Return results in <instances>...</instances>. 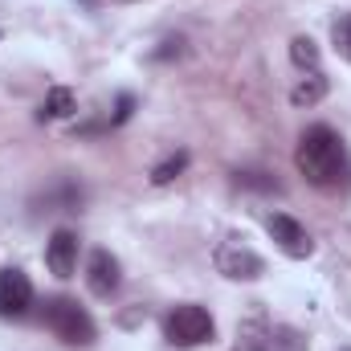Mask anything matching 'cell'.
Returning a JSON list of instances; mask_svg holds the SVG:
<instances>
[{"mask_svg": "<svg viewBox=\"0 0 351 351\" xmlns=\"http://www.w3.org/2000/svg\"><path fill=\"white\" fill-rule=\"evenodd\" d=\"M294 164H298V172L306 176L311 184L331 188V184H339L343 164H348L343 139H339L327 123H315V127H306V131H302L298 152H294Z\"/></svg>", "mask_w": 351, "mask_h": 351, "instance_id": "6da1fadb", "label": "cell"}, {"mask_svg": "<svg viewBox=\"0 0 351 351\" xmlns=\"http://www.w3.org/2000/svg\"><path fill=\"white\" fill-rule=\"evenodd\" d=\"M45 327H49L62 343H70V348L94 343V319H90L74 298H62V294L49 298V302H45Z\"/></svg>", "mask_w": 351, "mask_h": 351, "instance_id": "7a4b0ae2", "label": "cell"}, {"mask_svg": "<svg viewBox=\"0 0 351 351\" xmlns=\"http://www.w3.org/2000/svg\"><path fill=\"white\" fill-rule=\"evenodd\" d=\"M164 335L176 348H200V343H208L217 335V323H213V315L204 306L184 302V306H176L172 315L164 319Z\"/></svg>", "mask_w": 351, "mask_h": 351, "instance_id": "3957f363", "label": "cell"}, {"mask_svg": "<svg viewBox=\"0 0 351 351\" xmlns=\"http://www.w3.org/2000/svg\"><path fill=\"white\" fill-rule=\"evenodd\" d=\"M217 269L225 274V278H233V282H258L265 274V262L250 250V245H241V241H225V245H217Z\"/></svg>", "mask_w": 351, "mask_h": 351, "instance_id": "277c9868", "label": "cell"}, {"mask_svg": "<svg viewBox=\"0 0 351 351\" xmlns=\"http://www.w3.org/2000/svg\"><path fill=\"white\" fill-rule=\"evenodd\" d=\"M265 229H269V237L278 241V250L286 254V258H311L315 254V241H311V233L294 221V217H286V213H274L269 221H265Z\"/></svg>", "mask_w": 351, "mask_h": 351, "instance_id": "5b68a950", "label": "cell"}, {"mask_svg": "<svg viewBox=\"0 0 351 351\" xmlns=\"http://www.w3.org/2000/svg\"><path fill=\"white\" fill-rule=\"evenodd\" d=\"M33 306V282L25 269L4 265L0 269V315H25Z\"/></svg>", "mask_w": 351, "mask_h": 351, "instance_id": "8992f818", "label": "cell"}, {"mask_svg": "<svg viewBox=\"0 0 351 351\" xmlns=\"http://www.w3.org/2000/svg\"><path fill=\"white\" fill-rule=\"evenodd\" d=\"M119 282H123V265L119 258L110 254V250H94L86 262V286L90 294H98V298H110L114 290H119Z\"/></svg>", "mask_w": 351, "mask_h": 351, "instance_id": "52a82bcc", "label": "cell"}, {"mask_svg": "<svg viewBox=\"0 0 351 351\" xmlns=\"http://www.w3.org/2000/svg\"><path fill=\"white\" fill-rule=\"evenodd\" d=\"M45 265L58 278H70L78 269V233L74 229H53V237L45 245Z\"/></svg>", "mask_w": 351, "mask_h": 351, "instance_id": "ba28073f", "label": "cell"}, {"mask_svg": "<svg viewBox=\"0 0 351 351\" xmlns=\"http://www.w3.org/2000/svg\"><path fill=\"white\" fill-rule=\"evenodd\" d=\"M74 106H78L74 90L70 86H53L49 94H45V102H41V119H70Z\"/></svg>", "mask_w": 351, "mask_h": 351, "instance_id": "9c48e42d", "label": "cell"}, {"mask_svg": "<svg viewBox=\"0 0 351 351\" xmlns=\"http://www.w3.org/2000/svg\"><path fill=\"white\" fill-rule=\"evenodd\" d=\"M327 98V78L319 74V70H311V78H302L298 86L290 90V102L294 106H315V102H323Z\"/></svg>", "mask_w": 351, "mask_h": 351, "instance_id": "30bf717a", "label": "cell"}, {"mask_svg": "<svg viewBox=\"0 0 351 351\" xmlns=\"http://www.w3.org/2000/svg\"><path fill=\"white\" fill-rule=\"evenodd\" d=\"M290 62H294L298 70H319V45H315L311 37H294V41H290Z\"/></svg>", "mask_w": 351, "mask_h": 351, "instance_id": "8fae6325", "label": "cell"}, {"mask_svg": "<svg viewBox=\"0 0 351 351\" xmlns=\"http://www.w3.org/2000/svg\"><path fill=\"white\" fill-rule=\"evenodd\" d=\"M184 168H188V156H184V152H176V156H168L164 164H156V168H152V184H172Z\"/></svg>", "mask_w": 351, "mask_h": 351, "instance_id": "7c38bea8", "label": "cell"}, {"mask_svg": "<svg viewBox=\"0 0 351 351\" xmlns=\"http://www.w3.org/2000/svg\"><path fill=\"white\" fill-rule=\"evenodd\" d=\"M331 41H335V53L351 62V12H343L335 25H331Z\"/></svg>", "mask_w": 351, "mask_h": 351, "instance_id": "4fadbf2b", "label": "cell"}, {"mask_svg": "<svg viewBox=\"0 0 351 351\" xmlns=\"http://www.w3.org/2000/svg\"><path fill=\"white\" fill-rule=\"evenodd\" d=\"M265 351H306V339H302L298 331L282 327V331H274V335H269V343H265Z\"/></svg>", "mask_w": 351, "mask_h": 351, "instance_id": "5bb4252c", "label": "cell"}, {"mask_svg": "<svg viewBox=\"0 0 351 351\" xmlns=\"http://www.w3.org/2000/svg\"><path fill=\"white\" fill-rule=\"evenodd\" d=\"M237 184H250V188H278L274 180H265V172H237Z\"/></svg>", "mask_w": 351, "mask_h": 351, "instance_id": "9a60e30c", "label": "cell"}, {"mask_svg": "<svg viewBox=\"0 0 351 351\" xmlns=\"http://www.w3.org/2000/svg\"><path fill=\"white\" fill-rule=\"evenodd\" d=\"M131 110H135V98H131V94H123V98H119V110H114V119H110V123H114V127H119V123H127V119H131Z\"/></svg>", "mask_w": 351, "mask_h": 351, "instance_id": "2e32d148", "label": "cell"}, {"mask_svg": "<svg viewBox=\"0 0 351 351\" xmlns=\"http://www.w3.org/2000/svg\"><path fill=\"white\" fill-rule=\"evenodd\" d=\"M172 53H180V41H164V49H160L156 58H172Z\"/></svg>", "mask_w": 351, "mask_h": 351, "instance_id": "e0dca14e", "label": "cell"}, {"mask_svg": "<svg viewBox=\"0 0 351 351\" xmlns=\"http://www.w3.org/2000/svg\"><path fill=\"white\" fill-rule=\"evenodd\" d=\"M233 351H265V343H241V348H233Z\"/></svg>", "mask_w": 351, "mask_h": 351, "instance_id": "ac0fdd59", "label": "cell"}]
</instances>
